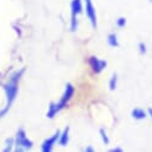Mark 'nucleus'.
<instances>
[{"mask_svg": "<svg viewBox=\"0 0 152 152\" xmlns=\"http://www.w3.org/2000/svg\"><path fill=\"white\" fill-rule=\"evenodd\" d=\"M22 73H23V71H22V72H17V73L13 75V77H12V79L5 85V90H6V95H7V104H6V108H5L1 113H0V118H1L4 114L11 108V105H12V103H13L16 96H17V91H18V80H19V78H20Z\"/></svg>", "mask_w": 152, "mask_h": 152, "instance_id": "1", "label": "nucleus"}, {"mask_svg": "<svg viewBox=\"0 0 152 152\" xmlns=\"http://www.w3.org/2000/svg\"><path fill=\"white\" fill-rule=\"evenodd\" d=\"M73 92H74V88H73V85L67 84L66 90H65V92H64V95H62L61 99H60L58 103H53V104H50L49 110H48V113H47V116H48L49 119L54 118V116L56 115V114H58L62 108H65V107H66L67 102H68V101L71 99V97L73 96Z\"/></svg>", "mask_w": 152, "mask_h": 152, "instance_id": "2", "label": "nucleus"}, {"mask_svg": "<svg viewBox=\"0 0 152 152\" xmlns=\"http://www.w3.org/2000/svg\"><path fill=\"white\" fill-rule=\"evenodd\" d=\"M71 9H72L71 29H72V31H74L77 29V15H79L82 11V1L80 0H73L72 4H71Z\"/></svg>", "mask_w": 152, "mask_h": 152, "instance_id": "3", "label": "nucleus"}, {"mask_svg": "<svg viewBox=\"0 0 152 152\" xmlns=\"http://www.w3.org/2000/svg\"><path fill=\"white\" fill-rule=\"evenodd\" d=\"M85 10H86V15H88L92 26L96 28V11H95V7L92 5L91 0H85Z\"/></svg>", "mask_w": 152, "mask_h": 152, "instance_id": "4", "label": "nucleus"}, {"mask_svg": "<svg viewBox=\"0 0 152 152\" xmlns=\"http://www.w3.org/2000/svg\"><path fill=\"white\" fill-rule=\"evenodd\" d=\"M89 64H90L92 71L96 72V73H99V72L107 66V62H105V61H102V60H99V59H97V58H95V56H91V58H90Z\"/></svg>", "mask_w": 152, "mask_h": 152, "instance_id": "5", "label": "nucleus"}, {"mask_svg": "<svg viewBox=\"0 0 152 152\" xmlns=\"http://www.w3.org/2000/svg\"><path fill=\"white\" fill-rule=\"evenodd\" d=\"M17 145L22 146L24 148H30L32 146V142L26 138L24 131H22V129L18 132V135H17Z\"/></svg>", "mask_w": 152, "mask_h": 152, "instance_id": "6", "label": "nucleus"}, {"mask_svg": "<svg viewBox=\"0 0 152 152\" xmlns=\"http://www.w3.org/2000/svg\"><path fill=\"white\" fill-rule=\"evenodd\" d=\"M59 137H60V132H56L53 137L48 138V139L42 144V151H43V152H49V151L53 148V145L58 141Z\"/></svg>", "mask_w": 152, "mask_h": 152, "instance_id": "7", "label": "nucleus"}, {"mask_svg": "<svg viewBox=\"0 0 152 152\" xmlns=\"http://www.w3.org/2000/svg\"><path fill=\"white\" fill-rule=\"evenodd\" d=\"M68 131H69V129H68V127H67V128L64 131V133L59 137V142H60L61 146H65V145L68 142Z\"/></svg>", "mask_w": 152, "mask_h": 152, "instance_id": "8", "label": "nucleus"}, {"mask_svg": "<svg viewBox=\"0 0 152 152\" xmlns=\"http://www.w3.org/2000/svg\"><path fill=\"white\" fill-rule=\"evenodd\" d=\"M132 115H133V118L140 120V119H145L146 118V113L144 110H141V109H134L132 111Z\"/></svg>", "mask_w": 152, "mask_h": 152, "instance_id": "9", "label": "nucleus"}, {"mask_svg": "<svg viewBox=\"0 0 152 152\" xmlns=\"http://www.w3.org/2000/svg\"><path fill=\"white\" fill-rule=\"evenodd\" d=\"M109 45L110 46H113V47H116V46H119V43H118V40H116V36L114 35V34H111V35H109Z\"/></svg>", "mask_w": 152, "mask_h": 152, "instance_id": "10", "label": "nucleus"}, {"mask_svg": "<svg viewBox=\"0 0 152 152\" xmlns=\"http://www.w3.org/2000/svg\"><path fill=\"white\" fill-rule=\"evenodd\" d=\"M116 86V75H114V77L111 78V82H110V89L114 90Z\"/></svg>", "mask_w": 152, "mask_h": 152, "instance_id": "11", "label": "nucleus"}, {"mask_svg": "<svg viewBox=\"0 0 152 152\" xmlns=\"http://www.w3.org/2000/svg\"><path fill=\"white\" fill-rule=\"evenodd\" d=\"M101 134H102V139H103V141H104L105 144H108V142H109V139H108V137H107V134L104 133L103 129H101Z\"/></svg>", "mask_w": 152, "mask_h": 152, "instance_id": "12", "label": "nucleus"}, {"mask_svg": "<svg viewBox=\"0 0 152 152\" xmlns=\"http://www.w3.org/2000/svg\"><path fill=\"white\" fill-rule=\"evenodd\" d=\"M126 23V19H124V18H121L120 19V22H119V25H124Z\"/></svg>", "mask_w": 152, "mask_h": 152, "instance_id": "13", "label": "nucleus"}, {"mask_svg": "<svg viewBox=\"0 0 152 152\" xmlns=\"http://www.w3.org/2000/svg\"><path fill=\"white\" fill-rule=\"evenodd\" d=\"M148 111H150V114H151V115H152V109H150Z\"/></svg>", "mask_w": 152, "mask_h": 152, "instance_id": "14", "label": "nucleus"}]
</instances>
